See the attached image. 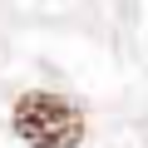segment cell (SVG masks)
<instances>
[{
	"label": "cell",
	"mask_w": 148,
	"mask_h": 148,
	"mask_svg": "<svg viewBox=\"0 0 148 148\" xmlns=\"http://www.w3.org/2000/svg\"><path fill=\"white\" fill-rule=\"evenodd\" d=\"M15 133L30 148H74L84 138V119L59 94H25L15 104Z\"/></svg>",
	"instance_id": "obj_1"
}]
</instances>
